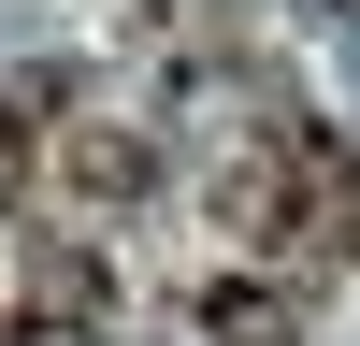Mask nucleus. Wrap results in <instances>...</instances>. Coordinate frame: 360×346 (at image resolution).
I'll return each instance as SVG.
<instances>
[{
  "label": "nucleus",
  "instance_id": "nucleus-5",
  "mask_svg": "<svg viewBox=\"0 0 360 346\" xmlns=\"http://www.w3.org/2000/svg\"><path fill=\"white\" fill-rule=\"evenodd\" d=\"M29 188H44V115H15V101H0V217H15Z\"/></svg>",
  "mask_w": 360,
  "mask_h": 346
},
{
  "label": "nucleus",
  "instance_id": "nucleus-2",
  "mask_svg": "<svg viewBox=\"0 0 360 346\" xmlns=\"http://www.w3.org/2000/svg\"><path fill=\"white\" fill-rule=\"evenodd\" d=\"M44 173L86 202V217H115V202L159 188V144H144L130 115H58V130H44Z\"/></svg>",
  "mask_w": 360,
  "mask_h": 346
},
{
  "label": "nucleus",
  "instance_id": "nucleus-3",
  "mask_svg": "<svg viewBox=\"0 0 360 346\" xmlns=\"http://www.w3.org/2000/svg\"><path fill=\"white\" fill-rule=\"evenodd\" d=\"M202 202H217V231H231L245 260H288V245H303V202H288V144H274V130H259L245 159H217Z\"/></svg>",
  "mask_w": 360,
  "mask_h": 346
},
{
  "label": "nucleus",
  "instance_id": "nucleus-1",
  "mask_svg": "<svg viewBox=\"0 0 360 346\" xmlns=\"http://www.w3.org/2000/svg\"><path fill=\"white\" fill-rule=\"evenodd\" d=\"M274 144H288V202H303V245H288V260L346 274V260H360V159L317 130V115H274Z\"/></svg>",
  "mask_w": 360,
  "mask_h": 346
},
{
  "label": "nucleus",
  "instance_id": "nucleus-4",
  "mask_svg": "<svg viewBox=\"0 0 360 346\" xmlns=\"http://www.w3.org/2000/svg\"><path fill=\"white\" fill-rule=\"evenodd\" d=\"M188 317H202V346H303V303H288V274H217Z\"/></svg>",
  "mask_w": 360,
  "mask_h": 346
}]
</instances>
